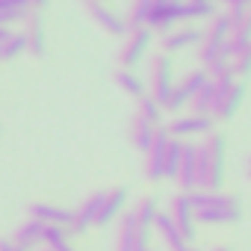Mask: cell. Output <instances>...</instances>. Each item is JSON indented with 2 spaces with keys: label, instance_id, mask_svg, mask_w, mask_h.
Masks as SVG:
<instances>
[{
  "label": "cell",
  "instance_id": "6da1fadb",
  "mask_svg": "<svg viewBox=\"0 0 251 251\" xmlns=\"http://www.w3.org/2000/svg\"><path fill=\"white\" fill-rule=\"evenodd\" d=\"M198 151V189L204 192H222L225 183V154H227V139L222 133H207Z\"/></svg>",
  "mask_w": 251,
  "mask_h": 251
},
{
  "label": "cell",
  "instance_id": "7a4b0ae2",
  "mask_svg": "<svg viewBox=\"0 0 251 251\" xmlns=\"http://www.w3.org/2000/svg\"><path fill=\"white\" fill-rule=\"evenodd\" d=\"M148 83H151V98L163 106L175 89V68H172V59L166 53H157L151 56V65H148Z\"/></svg>",
  "mask_w": 251,
  "mask_h": 251
},
{
  "label": "cell",
  "instance_id": "3957f363",
  "mask_svg": "<svg viewBox=\"0 0 251 251\" xmlns=\"http://www.w3.org/2000/svg\"><path fill=\"white\" fill-rule=\"evenodd\" d=\"M151 39H154V33H151L148 27L130 30V33H127V39H124V45H121V50H118V62H121V68L133 71V68L142 62V56L148 53Z\"/></svg>",
  "mask_w": 251,
  "mask_h": 251
},
{
  "label": "cell",
  "instance_id": "277c9868",
  "mask_svg": "<svg viewBox=\"0 0 251 251\" xmlns=\"http://www.w3.org/2000/svg\"><path fill=\"white\" fill-rule=\"evenodd\" d=\"M183 21V0H154L151 3V15H148V30L154 33H172V27Z\"/></svg>",
  "mask_w": 251,
  "mask_h": 251
},
{
  "label": "cell",
  "instance_id": "5b68a950",
  "mask_svg": "<svg viewBox=\"0 0 251 251\" xmlns=\"http://www.w3.org/2000/svg\"><path fill=\"white\" fill-rule=\"evenodd\" d=\"M166 130H169V136L172 139H186V136H207V133H213V118L210 115H177L175 121H169L166 124Z\"/></svg>",
  "mask_w": 251,
  "mask_h": 251
},
{
  "label": "cell",
  "instance_id": "8992f818",
  "mask_svg": "<svg viewBox=\"0 0 251 251\" xmlns=\"http://www.w3.org/2000/svg\"><path fill=\"white\" fill-rule=\"evenodd\" d=\"M169 130L166 127H157V133H154V142H151V148L145 151V177L151 180V183H157V180H166L163 177V163H166V145H169Z\"/></svg>",
  "mask_w": 251,
  "mask_h": 251
},
{
  "label": "cell",
  "instance_id": "52a82bcc",
  "mask_svg": "<svg viewBox=\"0 0 251 251\" xmlns=\"http://www.w3.org/2000/svg\"><path fill=\"white\" fill-rule=\"evenodd\" d=\"M169 216H172V222L177 225V230L183 233V239L192 242V239H195V210H192L186 192H177V195L169 201Z\"/></svg>",
  "mask_w": 251,
  "mask_h": 251
},
{
  "label": "cell",
  "instance_id": "ba28073f",
  "mask_svg": "<svg viewBox=\"0 0 251 251\" xmlns=\"http://www.w3.org/2000/svg\"><path fill=\"white\" fill-rule=\"evenodd\" d=\"M180 183V192H195L198 189V151L192 142H183V154H180V169H177V177Z\"/></svg>",
  "mask_w": 251,
  "mask_h": 251
},
{
  "label": "cell",
  "instance_id": "9c48e42d",
  "mask_svg": "<svg viewBox=\"0 0 251 251\" xmlns=\"http://www.w3.org/2000/svg\"><path fill=\"white\" fill-rule=\"evenodd\" d=\"M86 6H89V15L98 21L100 30H106L109 36H127V24H124V18L115 9H109L106 3H100V0H92Z\"/></svg>",
  "mask_w": 251,
  "mask_h": 251
},
{
  "label": "cell",
  "instance_id": "30bf717a",
  "mask_svg": "<svg viewBox=\"0 0 251 251\" xmlns=\"http://www.w3.org/2000/svg\"><path fill=\"white\" fill-rule=\"evenodd\" d=\"M124 204H127V186H115V189L103 192V201H100V210H98L95 225H98V227H106L112 219H118V216H121Z\"/></svg>",
  "mask_w": 251,
  "mask_h": 251
},
{
  "label": "cell",
  "instance_id": "8fae6325",
  "mask_svg": "<svg viewBox=\"0 0 251 251\" xmlns=\"http://www.w3.org/2000/svg\"><path fill=\"white\" fill-rule=\"evenodd\" d=\"M192 210H222V207H239V198L236 195H227V192H204V189H195L186 195Z\"/></svg>",
  "mask_w": 251,
  "mask_h": 251
},
{
  "label": "cell",
  "instance_id": "7c38bea8",
  "mask_svg": "<svg viewBox=\"0 0 251 251\" xmlns=\"http://www.w3.org/2000/svg\"><path fill=\"white\" fill-rule=\"evenodd\" d=\"M154 230H157L160 239L169 245V251H189V242L183 239V233L177 230V225L172 222V216H169L166 210L157 213V219H154Z\"/></svg>",
  "mask_w": 251,
  "mask_h": 251
},
{
  "label": "cell",
  "instance_id": "4fadbf2b",
  "mask_svg": "<svg viewBox=\"0 0 251 251\" xmlns=\"http://www.w3.org/2000/svg\"><path fill=\"white\" fill-rule=\"evenodd\" d=\"M100 201H103V192H92L77 210H74V222H71V233H86L95 219H98V210H100Z\"/></svg>",
  "mask_w": 251,
  "mask_h": 251
},
{
  "label": "cell",
  "instance_id": "5bb4252c",
  "mask_svg": "<svg viewBox=\"0 0 251 251\" xmlns=\"http://www.w3.org/2000/svg\"><path fill=\"white\" fill-rule=\"evenodd\" d=\"M30 219L42 222V225H59V227H68L71 230V222H74V210H62V207H53V204H30Z\"/></svg>",
  "mask_w": 251,
  "mask_h": 251
},
{
  "label": "cell",
  "instance_id": "9a60e30c",
  "mask_svg": "<svg viewBox=\"0 0 251 251\" xmlns=\"http://www.w3.org/2000/svg\"><path fill=\"white\" fill-rule=\"evenodd\" d=\"M201 39H204V33L201 30H172V33H166L163 36V53L169 56V53H180V50H186V48H192V45H201Z\"/></svg>",
  "mask_w": 251,
  "mask_h": 251
},
{
  "label": "cell",
  "instance_id": "2e32d148",
  "mask_svg": "<svg viewBox=\"0 0 251 251\" xmlns=\"http://www.w3.org/2000/svg\"><path fill=\"white\" fill-rule=\"evenodd\" d=\"M242 98H245V86L242 83H236L219 103H216V109H213V118L216 121H230L233 115H236V109L242 106Z\"/></svg>",
  "mask_w": 251,
  "mask_h": 251
},
{
  "label": "cell",
  "instance_id": "e0dca14e",
  "mask_svg": "<svg viewBox=\"0 0 251 251\" xmlns=\"http://www.w3.org/2000/svg\"><path fill=\"white\" fill-rule=\"evenodd\" d=\"M24 39H27V53L45 56V24H42V15H39V12H30Z\"/></svg>",
  "mask_w": 251,
  "mask_h": 251
},
{
  "label": "cell",
  "instance_id": "ac0fdd59",
  "mask_svg": "<svg viewBox=\"0 0 251 251\" xmlns=\"http://www.w3.org/2000/svg\"><path fill=\"white\" fill-rule=\"evenodd\" d=\"M242 219V204L239 207H222V210H198L195 213V225H236Z\"/></svg>",
  "mask_w": 251,
  "mask_h": 251
},
{
  "label": "cell",
  "instance_id": "d6986e66",
  "mask_svg": "<svg viewBox=\"0 0 251 251\" xmlns=\"http://www.w3.org/2000/svg\"><path fill=\"white\" fill-rule=\"evenodd\" d=\"M154 133H157V127H154V124H148L145 118L136 115V118L130 121V142H133L136 151L145 154V151L151 148V142H154Z\"/></svg>",
  "mask_w": 251,
  "mask_h": 251
},
{
  "label": "cell",
  "instance_id": "ffe728a7",
  "mask_svg": "<svg viewBox=\"0 0 251 251\" xmlns=\"http://www.w3.org/2000/svg\"><path fill=\"white\" fill-rule=\"evenodd\" d=\"M157 213H160V204H157V198H151V195L142 198V201H136V207L130 210L136 227H148V230H154V219H157Z\"/></svg>",
  "mask_w": 251,
  "mask_h": 251
},
{
  "label": "cell",
  "instance_id": "44dd1931",
  "mask_svg": "<svg viewBox=\"0 0 251 251\" xmlns=\"http://www.w3.org/2000/svg\"><path fill=\"white\" fill-rule=\"evenodd\" d=\"M115 251H136V222L130 213L121 216V225L115 233Z\"/></svg>",
  "mask_w": 251,
  "mask_h": 251
},
{
  "label": "cell",
  "instance_id": "7402d4cb",
  "mask_svg": "<svg viewBox=\"0 0 251 251\" xmlns=\"http://www.w3.org/2000/svg\"><path fill=\"white\" fill-rule=\"evenodd\" d=\"M115 86H118L121 92H127L130 98H145V80H142L136 71L118 68V71H115Z\"/></svg>",
  "mask_w": 251,
  "mask_h": 251
},
{
  "label": "cell",
  "instance_id": "603a6c76",
  "mask_svg": "<svg viewBox=\"0 0 251 251\" xmlns=\"http://www.w3.org/2000/svg\"><path fill=\"white\" fill-rule=\"evenodd\" d=\"M42 230H45V225H42V222H36V219H27V222H24V225L15 230V236H12V239H15V242H21V245H27V248L33 251V248L42 242Z\"/></svg>",
  "mask_w": 251,
  "mask_h": 251
},
{
  "label": "cell",
  "instance_id": "cb8c5ba5",
  "mask_svg": "<svg viewBox=\"0 0 251 251\" xmlns=\"http://www.w3.org/2000/svg\"><path fill=\"white\" fill-rule=\"evenodd\" d=\"M151 3H154V0H133V3H130V12H127V18H124V24H127V33L148 24Z\"/></svg>",
  "mask_w": 251,
  "mask_h": 251
},
{
  "label": "cell",
  "instance_id": "d4e9b609",
  "mask_svg": "<svg viewBox=\"0 0 251 251\" xmlns=\"http://www.w3.org/2000/svg\"><path fill=\"white\" fill-rule=\"evenodd\" d=\"M180 154H183V142L180 139H169V145H166V163H163V177H169V180L177 177Z\"/></svg>",
  "mask_w": 251,
  "mask_h": 251
},
{
  "label": "cell",
  "instance_id": "484cf974",
  "mask_svg": "<svg viewBox=\"0 0 251 251\" xmlns=\"http://www.w3.org/2000/svg\"><path fill=\"white\" fill-rule=\"evenodd\" d=\"M207 83H210L207 71H204V68H198V71H189V74H186L180 83H175V86H177V89H180V92H183L189 100H192V98H195V95H198V92H201Z\"/></svg>",
  "mask_w": 251,
  "mask_h": 251
},
{
  "label": "cell",
  "instance_id": "4316f807",
  "mask_svg": "<svg viewBox=\"0 0 251 251\" xmlns=\"http://www.w3.org/2000/svg\"><path fill=\"white\" fill-rule=\"evenodd\" d=\"M225 45H227V42H207V39H201V50H198V59H201V65H204V68H210L213 62H219V59H227V53H225Z\"/></svg>",
  "mask_w": 251,
  "mask_h": 251
},
{
  "label": "cell",
  "instance_id": "83f0119b",
  "mask_svg": "<svg viewBox=\"0 0 251 251\" xmlns=\"http://www.w3.org/2000/svg\"><path fill=\"white\" fill-rule=\"evenodd\" d=\"M192 109H195V115H210L213 118V109H216V89H213V83H207L192 98Z\"/></svg>",
  "mask_w": 251,
  "mask_h": 251
},
{
  "label": "cell",
  "instance_id": "f1b7e54d",
  "mask_svg": "<svg viewBox=\"0 0 251 251\" xmlns=\"http://www.w3.org/2000/svg\"><path fill=\"white\" fill-rule=\"evenodd\" d=\"M21 53H27V39H24V33H9L6 42L0 45V62H3V59H15V56H21Z\"/></svg>",
  "mask_w": 251,
  "mask_h": 251
},
{
  "label": "cell",
  "instance_id": "f546056e",
  "mask_svg": "<svg viewBox=\"0 0 251 251\" xmlns=\"http://www.w3.org/2000/svg\"><path fill=\"white\" fill-rule=\"evenodd\" d=\"M227 36H230L227 15H225V12H222V15H213V18H210V27L204 30V39H207V42H227Z\"/></svg>",
  "mask_w": 251,
  "mask_h": 251
},
{
  "label": "cell",
  "instance_id": "4dcf8cb0",
  "mask_svg": "<svg viewBox=\"0 0 251 251\" xmlns=\"http://www.w3.org/2000/svg\"><path fill=\"white\" fill-rule=\"evenodd\" d=\"M139 118H145L148 124H154V127H160V121H163V106L151 98V95H145V98H139V112H136Z\"/></svg>",
  "mask_w": 251,
  "mask_h": 251
},
{
  "label": "cell",
  "instance_id": "1f68e13d",
  "mask_svg": "<svg viewBox=\"0 0 251 251\" xmlns=\"http://www.w3.org/2000/svg\"><path fill=\"white\" fill-rule=\"evenodd\" d=\"M230 71H233V77H248V74H251V45L242 48V50L230 59Z\"/></svg>",
  "mask_w": 251,
  "mask_h": 251
},
{
  "label": "cell",
  "instance_id": "d6a6232c",
  "mask_svg": "<svg viewBox=\"0 0 251 251\" xmlns=\"http://www.w3.org/2000/svg\"><path fill=\"white\" fill-rule=\"evenodd\" d=\"M183 18H213V3H192V0H183Z\"/></svg>",
  "mask_w": 251,
  "mask_h": 251
},
{
  "label": "cell",
  "instance_id": "836d02e7",
  "mask_svg": "<svg viewBox=\"0 0 251 251\" xmlns=\"http://www.w3.org/2000/svg\"><path fill=\"white\" fill-rule=\"evenodd\" d=\"M186 103H189V98H186V95H183V92L175 86V89H172V95H169V100L163 103V112H175V115H177V112H180Z\"/></svg>",
  "mask_w": 251,
  "mask_h": 251
},
{
  "label": "cell",
  "instance_id": "e575fe53",
  "mask_svg": "<svg viewBox=\"0 0 251 251\" xmlns=\"http://www.w3.org/2000/svg\"><path fill=\"white\" fill-rule=\"evenodd\" d=\"M207 71V77L210 80H219V77H225V74H230V59H219V62H213L210 68H204Z\"/></svg>",
  "mask_w": 251,
  "mask_h": 251
},
{
  "label": "cell",
  "instance_id": "d590c367",
  "mask_svg": "<svg viewBox=\"0 0 251 251\" xmlns=\"http://www.w3.org/2000/svg\"><path fill=\"white\" fill-rule=\"evenodd\" d=\"M12 9H18V12H33V9H30V0H0V12H12Z\"/></svg>",
  "mask_w": 251,
  "mask_h": 251
},
{
  "label": "cell",
  "instance_id": "8d00e7d4",
  "mask_svg": "<svg viewBox=\"0 0 251 251\" xmlns=\"http://www.w3.org/2000/svg\"><path fill=\"white\" fill-rule=\"evenodd\" d=\"M0 251H30L27 245H21V242H15V239H0Z\"/></svg>",
  "mask_w": 251,
  "mask_h": 251
},
{
  "label": "cell",
  "instance_id": "74e56055",
  "mask_svg": "<svg viewBox=\"0 0 251 251\" xmlns=\"http://www.w3.org/2000/svg\"><path fill=\"white\" fill-rule=\"evenodd\" d=\"M45 6H48V0H30V9H33V12H39V15H42V9H45Z\"/></svg>",
  "mask_w": 251,
  "mask_h": 251
},
{
  "label": "cell",
  "instance_id": "f35d334b",
  "mask_svg": "<svg viewBox=\"0 0 251 251\" xmlns=\"http://www.w3.org/2000/svg\"><path fill=\"white\" fill-rule=\"evenodd\" d=\"M6 36H9V30H0V45L6 42Z\"/></svg>",
  "mask_w": 251,
  "mask_h": 251
},
{
  "label": "cell",
  "instance_id": "ab89813d",
  "mask_svg": "<svg viewBox=\"0 0 251 251\" xmlns=\"http://www.w3.org/2000/svg\"><path fill=\"white\" fill-rule=\"evenodd\" d=\"M225 3H230V6H242V0H225Z\"/></svg>",
  "mask_w": 251,
  "mask_h": 251
},
{
  "label": "cell",
  "instance_id": "60d3db41",
  "mask_svg": "<svg viewBox=\"0 0 251 251\" xmlns=\"http://www.w3.org/2000/svg\"><path fill=\"white\" fill-rule=\"evenodd\" d=\"M192 3H213V0H192Z\"/></svg>",
  "mask_w": 251,
  "mask_h": 251
},
{
  "label": "cell",
  "instance_id": "b9f144b4",
  "mask_svg": "<svg viewBox=\"0 0 251 251\" xmlns=\"http://www.w3.org/2000/svg\"><path fill=\"white\" fill-rule=\"evenodd\" d=\"M213 251H230V248H225V245H222V248H213Z\"/></svg>",
  "mask_w": 251,
  "mask_h": 251
},
{
  "label": "cell",
  "instance_id": "7bdbcfd3",
  "mask_svg": "<svg viewBox=\"0 0 251 251\" xmlns=\"http://www.w3.org/2000/svg\"><path fill=\"white\" fill-rule=\"evenodd\" d=\"M248 180H251V160H248Z\"/></svg>",
  "mask_w": 251,
  "mask_h": 251
},
{
  "label": "cell",
  "instance_id": "ee69618b",
  "mask_svg": "<svg viewBox=\"0 0 251 251\" xmlns=\"http://www.w3.org/2000/svg\"><path fill=\"white\" fill-rule=\"evenodd\" d=\"M189 251H198V248H189Z\"/></svg>",
  "mask_w": 251,
  "mask_h": 251
},
{
  "label": "cell",
  "instance_id": "f6af8a7d",
  "mask_svg": "<svg viewBox=\"0 0 251 251\" xmlns=\"http://www.w3.org/2000/svg\"><path fill=\"white\" fill-rule=\"evenodd\" d=\"M148 251H157V248H148Z\"/></svg>",
  "mask_w": 251,
  "mask_h": 251
},
{
  "label": "cell",
  "instance_id": "bcb514c9",
  "mask_svg": "<svg viewBox=\"0 0 251 251\" xmlns=\"http://www.w3.org/2000/svg\"><path fill=\"white\" fill-rule=\"evenodd\" d=\"M42 251H48V248H42Z\"/></svg>",
  "mask_w": 251,
  "mask_h": 251
}]
</instances>
